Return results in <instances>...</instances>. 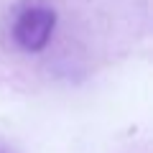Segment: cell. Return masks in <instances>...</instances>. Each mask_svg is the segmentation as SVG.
<instances>
[{"label":"cell","mask_w":153,"mask_h":153,"mask_svg":"<svg viewBox=\"0 0 153 153\" xmlns=\"http://www.w3.org/2000/svg\"><path fill=\"white\" fill-rule=\"evenodd\" d=\"M56 28V10L44 3H23L10 18V36L26 54H38L51 44Z\"/></svg>","instance_id":"1"},{"label":"cell","mask_w":153,"mask_h":153,"mask_svg":"<svg viewBox=\"0 0 153 153\" xmlns=\"http://www.w3.org/2000/svg\"><path fill=\"white\" fill-rule=\"evenodd\" d=\"M0 153H10V151H8V148H3V146H0Z\"/></svg>","instance_id":"2"}]
</instances>
